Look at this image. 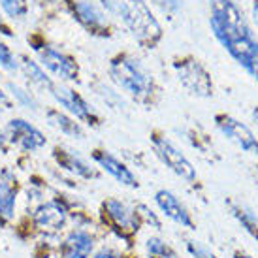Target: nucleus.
I'll return each instance as SVG.
<instances>
[{
  "instance_id": "f257e3e1",
  "label": "nucleus",
  "mask_w": 258,
  "mask_h": 258,
  "mask_svg": "<svg viewBox=\"0 0 258 258\" xmlns=\"http://www.w3.org/2000/svg\"><path fill=\"white\" fill-rule=\"evenodd\" d=\"M109 78L115 85L140 104H147L155 94V79L151 72L132 55H117L109 62Z\"/></svg>"
},
{
  "instance_id": "f03ea898",
  "label": "nucleus",
  "mask_w": 258,
  "mask_h": 258,
  "mask_svg": "<svg viewBox=\"0 0 258 258\" xmlns=\"http://www.w3.org/2000/svg\"><path fill=\"white\" fill-rule=\"evenodd\" d=\"M209 10H211L209 25L222 47H226L228 43L236 42L239 38L252 34L251 27L243 17V12L232 0H209Z\"/></svg>"
},
{
  "instance_id": "7ed1b4c3",
  "label": "nucleus",
  "mask_w": 258,
  "mask_h": 258,
  "mask_svg": "<svg viewBox=\"0 0 258 258\" xmlns=\"http://www.w3.org/2000/svg\"><path fill=\"white\" fill-rule=\"evenodd\" d=\"M119 15L140 45L151 49L162 38V27L151 14L145 0H121Z\"/></svg>"
},
{
  "instance_id": "20e7f679",
  "label": "nucleus",
  "mask_w": 258,
  "mask_h": 258,
  "mask_svg": "<svg viewBox=\"0 0 258 258\" xmlns=\"http://www.w3.org/2000/svg\"><path fill=\"white\" fill-rule=\"evenodd\" d=\"M173 70L177 74L179 83L192 96H198V98L213 96V79L198 58H181L177 62H173Z\"/></svg>"
},
{
  "instance_id": "39448f33",
  "label": "nucleus",
  "mask_w": 258,
  "mask_h": 258,
  "mask_svg": "<svg viewBox=\"0 0 258 258\" xmlns=\"http://www.w3.org/2000/svg\"><path fill=\"white\" fill-rule=\"evenodd\" d=\"M151 142H153V149L157 153V157L162 160V164L170 168L177 177L185 179L186 183H194L198 179V173H196L192 162L183 155V151L173 144L170 138L162 136V134H153Z\"/></svg>"
},
{
  "instance_id": "423d86ee",
  "label": "nucleus",
  "mask_w": 258,
  "mask_h": 258,
  "mask_svg": "<svg viewBox=\"0 0 258 258\" xmlns=\"http://www.w3.org/2000/svg\"><path fill=\"white\" fill-rule=\"evenodd\" d=\"M49 91H51V94H53V98H55L68 113L74 115L78 121L93 124V126L98 124L100 119H98L96 111L93 109V106H91L81 94L76 93L74 89L62 85V83H53V85L49 87Z\"/></svg>"
},
{
  "instance_id": "0eeeda50",
  "label": "nucleus",
  "mask_w": 258,
  "mask_h": 258,
  "mask_svg": "<svg viewBox=\"0 0 258 258\" xmlns=\"http://www.w3.org/2000/svg\"><path fill=\"white\" fill-rule=\"evenodd\" d=\"M215 124L226 140H230L232 144L237 145L245 153L258 157V138L245 122L237 121L236 117H232L228 113H219L215 115Z\"/></svg>"
},
{
  "instance_id": "6e6552de",
  "label": "nucleus",
  "mask_w": 258,
  "mask_h": 258,
  "mask_svg": "<svg viewBox=\"0 0 258 258\" xmlns=\"http://www.w3.org/2000/svg\"><path fill=\"white\" fill-rule=\"evenodd\" d=\"M36 51L42 68H47L53 76H57L62 81H76L78 79L79 66L74 57L66 55L53 45H40V47H36Z\"/></svg>"
},
{
  "instance_id": "1a4fd4ad",
  "label": "nucleus",
  "mask_w": 258,
  "mask_h": 258,
  "mask_svg": "<svg viewBox=\"0 0 258 258\" xmlns=\"http://www.w3.org/2000/svg\"><path fill=\"white\" fill-rule=\"evenodd\" d=\"M70 219V208L62 200H43L32 209V222L38 230L58 232Z\"/></svg>"
},
{
  "instance_id": "9d476101",
  "label": "nucleus",
  "mask_w": 258,
  "mask_h": 258,
  "mask_svg": "<svg viewBox=\"0 0 258 258\" xmlns=\"http://www.w3.org/2000/svg\"><path fill=\"white\" fill-rule=\"evenodd\" d=\"M102 215L104 221H108L109 226L119 232V236H128L138 230V215L134 209H130L124 202L119 198H108L102 204Z\"/></svg>"
},
{
  "instance_id": "9b49d317",
  "label": "nucleus",
  "mask_w": 258,
  "mask_h": 258,
  "mask_svg": "<svg viewBox=\"0 0 258 258\" xmlns=\"http://www.w3.org/2000/svg\"><path fill=\"white\" fill-rule=\"evenodd\" d=\"M4 132L8 136V142H12L23 151H38L45 145V136L42 134V130H38L34 124L19 117L8 122Z\"/></svg>"
},
{
  "instance_id": "f8f14e48",
  "label": "nucleus",
  "mask_w": 258,
  "mask_h": 258,
  "mask_svg": "<svg viewBox=\"0 0 258 258\" xmlns=\"http://www.w3.org/2000/svg\"><path fill=\"white\" fill-rule=\"evenodd\" d=\"M155 204L157 208L160 209V213L170 219L172 222L179 224L181 228L186 230H196V224H194V219L190 215V211L186 209V206L183 202L172 192V190H166V188H160L155 192Z\"/></svg>"
},
{
  "instance_id": "ddd939ff",
  "label": "nucleus",
  "mask_w": 258,
  "mask_h": 258,
  "mask_svg": "<svg viewBox=\"0 0 258 258\" xmlns=\"http://www.w3.org/2000/svg\"><path fill=\"white\" fill-rule=\"evenodd\" d=\"M96 251V239L85 228H72L58 247L60 258H91Z\"/></svg>"
},
{
  "instance_id": "4468645a",
  "label": "nucleus",
  "mask_w": 258,
  "mask_h": 258,
  "mask_svg": "<svg viewBox=\"0 0 258 258\" xmlns=\"http://www.w3.org/2000/svg\"><path fill=\"white\" fill-rule=\"evenodd\" d=\"M224 49L230 53V57L236 60L239 66H243L245 72L251 74L258 81V40L254 34L239 38L236 42L228 43Z\"/></svg>"
},
{
  "instance_id": "2eb2a0df",
  "label": "nucleus",
  "mask_w": 258,
  "mask_h": 258,
  "mask_svg": "<svg viewBox=\"0 0 258 258\" xmlns=\"http://www.w3.org/2000/svg\"><path fill=\"white\" fill-rule=\"evenodd\" d=\"M93 160L100 166L104 172L109 173L117 183H121L122 186H128V188H138L140 186L136 173L132 172L124 162H121L115 155H111L109 151L96 149L93 153Z\"/></svg>"
},
{
  "instance_id": "dca6fc26",
  "label": "nucleus",
  "mask_w": 258,
  "mask_h": 258,
  "mask_svg": "<svg viewBox=\"0 0 258 258\" xmlns=\"http://www.w3.org/2000/svg\"><path fill=\"white\" fill-rule=\"evenodd\" d=\"M15 173L4 168L0 173V224H10L17 215V185Z\"/></svg>"
},
{
  "instance_id": "f3484780",
  "label": "nucleus",
  "mask_w": 258,
  "mask_h": 258,
  "mask_svg": "<svg viewBox=\"0 0 258 258\" xmlns=\"http://www.w3.org/2000/svg\"><path fill=\"white\" fill-rule=\"evenodd\" d=\"M53 157L57 160L58 168H62L66 172L78 175L81 179H96V177H98V172L91 166V162H89L87 158H83L79 155L78 151L68 149V147H62V145H60V147L55 149Z\"/></svg>"
},
{
  "instance_id": "a211bd4d",
  "label": "nucleus",
  "mask_w": 258,
  "mask_h": 258,
  "mask_svg": "<svg viewBox=\"0 0 258 258\" xmlns=\"http://www.w3.org/2000/svg\"><path fill=\"white\" fill-rule=\"evenodd\" d=\"M72 10L74 15L78 17V21L81 25H85L89 30L98 32V34H106V30H108L106 14L94 4L93 0H72Z\"/></svg>"
},
{
  "instance_id": "6ab92c4d",
  "label": "nucleus",
  "mask_w": 258,
  "mask_h": 258,
  "mask_svg": "<svg viewBox=\"0 0 258 258\" xmlns=\"http://www.w3.org/2000/svg\"><path fill=\"white\" fill-rule=\"evenodd\" d=\"M45 119H47V122H49L53 128H57L58 132H62L64 136L74 138V140H83V138H85L83 126H81L79 122H76V119H72L70 115L62 113L60 109H55V108L47 109Z\"/></svg>"
},
{
  "instance_id": "aec40b11",
  "label": "nucleus",
  "mask_w": 258,
  "mask_h": 258,
  "mask_svg": "<svg viewBox=\"0 0 258 258\" xmlns=\"http://www.w3.org/2000/svg\"><path fill=\"white\" fill-rule=\"evenodd\" d=\"M226 206H228V209H230V215L234 217V219L241 224V228L258 241V217H256V213H254L249 206H245L243 202L228 200Z\"/></svg>"
},
{
  "instance_id": "412c9836",
  "label": "nucleus",
  "mask_w": 258,
  "mask_h": 258,
  "mask_svg": "<svg viewBox=\"0 0 258 258\" xmlns=\"http://www.w3.org/2000/svg\"><path fill=\"white\" fill-rule=\"evenodd\" d=\"M145 252H147V258H181L179 252L175 251L172 245L158 236L147 237Z\"/></svg>"
},
{
  "instance_id": "4be33fe9",
  "label": "nucleus",
  "mask_w": 258,
  "mask_h": 258,
  "mask_svg": "<svg viewBox=\"0 0 258 258\" xmlns=\"http://www.w3.org/2000/svg\"><path fill=\"white\" fill-rule=\"evenodd\" d=\"M93 89H94V93H96L102 98V102H104V104H108L111 109H117V111H121V109L126 108V106H124V100H122V96H121V93L113 91V89L106 85L104 81L93 83Z\"/></svg>"
},
{
  "instance_id": "5701e85b",
  "label": "nucleus",
  "mask_w": 258,
  "mask_h": 258,
  "mask_svg": "<svg viewBox=\"0 0 258 258\" xmlns=\"http://www.w3.org/2000/svg\"><path fill=\"white\" fill-rule=\"evenodd\" d=\"M23 72H25V76H27L32 83H36V85L45 87V89H49V87L53 85L51 78L45 74V70H43L42 66L38 64V62H34V60L27 58V57L23 58Z\"/></svg>"
},
{
  "instance_id": "b1692460",
  "label": "nucleus",
  "mask_w": 258,
  "mask_h": 258,
  "mask_svg": "<svg viewBox=\"0 0 258 258\" xmlns=\"http://www.w3.org/2000/svg\"><path fill=\"white\" fill-rule=\"evenodd\" d=\"M8 89H10L12 96H14L15 102H17L21 108L38 111L40 104H38V100L34 98V94L30 93V91H27V89H23V87H19V85H15L14 81H10V83H8Z\"/></svg>"
},
{
  "instance_id": "393cba45",
  "label": "nucleus",
  "mask_w": 258,
  "mask_h": 258,
  "mask_svg": "<svg viewBox=\"0 0 258 258\" xmlns=\"http://www.w3.org/2000/svg\"><path fill=\"white\" fill-rule=\"evenodd\" d=\"M0 8L6 12V15L14 17V19H21L29 12L27 0H0Z\"/></svg>"
},
{
  "instance_id": "a878e982",
  "label": "nucleus",
  "mask_w": 258,
  "mask_h": 258,
  "mask_svg": "<svg viewBox=\"0 0 258 258\" xmlns=\"http://www.w3.org/2000/svg\"><path fill=\"white\" fill-rule=\"evenodd\" d=\"M134 211H136L138 221L140 222H145V224H149L151 228H155V230H162V222H160V219L157 217V213H155L149 206H145V204H138Z\"/></svg>"
},
{
  "instance_id": "bb28decb",
  "label": "nucleus",
  "mask_w": 258,
  "mask_h": 258,
  "mask_svg": "<svg viewBox=\"0 0 258 258\" xmlns=\"http://www.w3.org/2000/svg\"><path fill=\"white\" fill-rule=\"evenodd\" d=\"M0 66L6 72H17V68H19L17 58L14 57V53L10 51V47L4 42H0Z\"/></svg>"
},
{
  "instance_id": "cd10ccee",
  "label": "nucleus",
  "mask_w": 258,
  "mask_h": 258,
  "mask_svg": "<svg viewBox=\"0 0 258 258\" xmlns=\"http://www.w3.org/2000/svg\"><path fill=\"white\" fill-rule=\"evenodd\" d=\"M186 251H188V254L192 258H219L211 249H208L206 245L196 241V239H188L186 241Z\"/></svg>"
},
{
  "instance_id": "c85d7f7f",
  "label": "nucleus",
  "mask_w": 258,
  "mask_h": 258,
  "mask_svg": "<svg viewBox=\"0 0 258 258\" xmlns=\"http://www.w3.org/2000/svg\"><path fill=\"white\" fill-rule=\"evenodd\" d=\"M153 4L160 8L164 14L175 15L181 10V4H183V0H153Z\"/></svg>"
},
{
  "instance_id": "c756f323",
  "label": "nucleus",
  "mask_w": 258,
  "mask_h": 258,
  "mask_svg": "<svg viewBox=\"0 0 258 258\" xmlns=\"http://www.w3.org/2000/svg\"><path fill=\"white\" fill-rule=\"evenodd\" d=\"M91 258H124L121 251H117L113 247H100L98 251H94Z\"/></svg>"
},
{
  "instance_id": "7c9ffc66",
  "label": "nucleus",
  "mask_w": 258,
  "mask_h": 258,
  "mask_svg": "<svg viewBox=\"0 0 258 258\" xmlns=\"http://www.w3.org/2000/svg\"><path fill=\"white\" fill-rule=\"evenodd\" d=\"M102 4H104V8L108 10V12H111V14H117L119 15V8H121V0H100Z\"/></svg>"
},
{
  "instance_id": "2f4dec72",
  "label": "nucleus",
  "mask_w": 258,
  "mask_h": 258,
  "mask_svg": "<svg viewBox=\"0 0 258 258\" xmlns=\"http://www.w3.org/2000/svg\"><path fill=\"white\" fill-rule=\"evenodd\" d=\"M8 142V136H6V132L0 128V149H4V145H6Z\"/></svg>"
},
{
  "instance_id": "473e14b6",
  "label": "nucleus",
  "mask_w": 258,
  "mask_h": 258,
  "mask_svg": "<svg viewBox=\"0 0 258 258\" xmlns=\"http://www.w3.org/2000/svg\"><path fill=\"white\" fill-rule=\"evenodd\" d=\"M252 19H254V23H256V27H258V0L252 4Z\"/></svg>"
},
{
  "instance_id": "72a5a7b5",
  "label": "nucleus",
  "mask_w": 258,
  "mask_h": 258,
  "mask_svg": "<svg viewBox=\"0 0 258 258\" xmlns=\"http://www.w3.org/2000/svg\"><path fill=\"white\" fill-rule=\"evenodd\" d=\"M234 258H252L249 252H245V251H236L234 252Z\"/></svg>"
},
{
  "instance_id": "f704fd0d",
  "label": "nucleus",
  "mask_w": 258,
  "mask_h": 258,
  "mask_svg": "<svg viewBox=\"0 0 258 258\" xmlns=\"http://www.w3.org/2000/svg\"><path fill=\"white\" fill-rule=\"evenodd\" d=\"M0 104H4V106H8V104H10V102H8V94L4 93L2 89H0Z\"/></svg>"
},
{
  "instance_id": "c9c22d12",
  "label": "nucleus",
  "mask_w": 258,
  "mask_h": 258,
  "mask_svg": "<svg viewBox=\"0 0 258 258\" xmlns=\"http://www.w3.org/2000/svg\"><path fill=\"white\" fill-rule=\"evenodd\" d=\"M252 119H254V122L258 124V108L252 109Z\"/></svg>"
},
{
  "instance_id": "e433bc0d",
  "label": "nucleus",
  "mask_w": 258,
  "mask_h": 258,
  "mask_svg": "<svg viewBox=\"0 0 258 258\" xmlns=\"http://www.w3.org/2000/svg\"><path fill=\"white\" fill-rule=\"evenodd\" d=\"M0 29H4V23H2V17H0ZM4 32H6L8 36H10V34H12V32H10V30H6V29H4Z\"/></svg>"
}]
</instances>
